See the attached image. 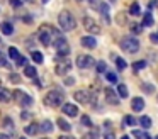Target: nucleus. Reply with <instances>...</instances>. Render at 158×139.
<instances>
[{"label": "nucleus", "instance_id": "16", "mask_svg": "<svg viewBox=\"0 0 158 139\" xmlns=\"http://www.w3.org/2000/svg\"><path fill=\"white\" fill-rule=\"evenodd\" d=\"M24 131H26V134H29V136H34V134H38V131H41V125H38V124H29L27 127H24Z\"/></svg>", "mask_w": 158, "mask_h": 139}, {"label": "nucleus", "instance_id": "35", "mask_svg": "<svg viewBox=\"0 0 158 139\" xmlns=\"http://www.w3.org/2000/svg\"><path fill=\"white\" fill-rule=\"evenodd\" d=\"M141 88H143V92H146V93H153V92H155V87H153V85H150V83H143V85H141Z\"/></svg>", "mask_w": 158, "mask_h": 139}, {"label": "nucleus", "instance_id": "20", "mask_svg": "<svg viewBox=\"0 0 158 139\" xmlns=\"http://www.w3.org/2000/svg\"><path fill=\"white\" fill-rule=\"evenodd\" d=\"M153 26V15H151V12H146L143 17V27H150Z\"/></svg>", "mask_w": 158, "mask_h": 139}, {"label": "nucleus", "instance_id": "51", "mask_svg": "<svg viewBox=\"0 0 158 139\" xmlns=\"http://www.w3.org/2000/svg\"><path fill=\"white\" fill-rule=\"evenodd\" d=\"M27 2H32V0H27Z\"/></svg>", "mask_w": 158, "mask_h": 139}, {"label": "nucleus", "instance_id": "5", "mask_svg": "<svg viewBox=\"0 0 158 139\" xmlns=\"http://www.w3.org/2000/svg\"><path fill=\"white\" fill-rule=\"evenodd\" d=\"M53 46L56 47V53H58V58H63L70 53V46H68V41L65 39L63 36H56Z\"/></svg>", "mask_w": 158, "mask_h": 139}, {"label": "nucleus", "instance_id": "43", "mask_svg": "<svg viewBox=\"0 0 158 139\" xmlns=\"http://www.w3.org/2000/svg\"><path fill=\"white\" fill-rule=\"evenodd\" d=\"M26 63H27L26 56H21V58H19V61H17V64H19V66H26Z\"/></svg>", "mask_w": 158, "mask_h": 139}, {"label": "nucleus", "instance_id": "31", "mask_svg": "<svg viewBox=\"0 0 158 139\" xmlns=\"http://www.w3.org/2000/svg\"><path fill=\"white\" fill-rule=\"evenodd\" d=\"M116 66H117V70H126V66H127L126 59H123V58H116Z\"/></svg>", "mask_w": 158, "mask_h": 139}, {"label": "nucleus", "instance_id": "29", "mask_svg": "<svg viewBox=\"0 0 158 139\" xmlns=\"http://www.w3.org/2000/svg\"><path fill=\"white\" fill-rule=\"evenodd\" d=\"M9 56H10L12 59H15V63H17L19 58H21V54H19V51L15 49V47H9Z\"/></svg>", "mask_w": 158, "mask_h": 139}, {"label": "nucleus", "instance_id": "32", "mask_svg": "<svg viewBox=\"0 0 158 139\" xmlns=\"http://www.w3.org/2000/svg\"><path fill=\"white\" fill-rule=\"evenodd\" d=\"M144 66H146V61H136V63L133 64V71H134V73H138V71L143 70Z\"/></svg>", "mask_w": 158, "mask_h": 139}, {"label": "nucleus", "instance_id": "19", "mask_svg": "<svg viewBox=\"0 0 158 139\" xmlns=\"http://www.w3.org/2000/svg\"><path fill=\"white\" fill-rule=\"evenodd\" d=\"M56 124H58V125H60V129H61V131H65V132H68L70 129H72V125H70V124H68V122H66L63 117H60L58 121H56Z\"/></svg>", "mask_w": 158, "mask_h": 139}, {"label": "nucleus", "instance_id": "33", "mask_svg": "<svg viewBox=\"0 0 158 139\" xmlns=\"http://www.w3.org/2000/svg\"><path fill=\"white\" fill-rule=\"evenodd\" d=\"M97 73H107V64L104 63V61H99V63H97Z\"/></svg>", "mask_w": 158, "mask_h": 139}, {"label": "nucleus", "instance_id": "11", "mask_svg": "<svg viewBox=\"0 0 158 139\" xmlns=\"http://www.w3.org/2000/svg\"><path fill=\"white\" fill-rule=\"evenodd\" d=\"M106 100H107V104H112V105L119 104V97H117V93L112 90V87L106 88Z\"/></svg>", "mask_w": 158, "mask_h": 139}, {"label": "nucleus", "instance_id": "14", "mask_svg": "<svg viewBox=\"0 0 158 139\" xmlns=\"http://www.w3.org/2000/svg\"><path fill=\"white\" fill-rule=\"evenodd\" d=\"M131 108H133L134 112H141L144 108V100L139 97H134L133 100H131Z\"/></svg>", "mask_w": 158, "mask_h": 139}, {"label": "nucleus", "instance_id": "13", "mask_svg": "<svg viewBox=\"0 0 158 139\" xmlns=\"http://www.w3.org/2000/svg\"><path fill=\"white\" fill-rule=\"evenodd\" d=\"M99 12L102 14L104 22H106V24H110V17H109V5H107V3L100 2V5H99Z\"/></svg>", "mask_w": 158, "mask_h": 139}, {"label": "nucleus", "instance_id": "49", "mask_svg": "<svg viewBox=\"0 0 158 139\" xmlns=\"http://www.w3.org/2000/svg\"><path fill=\"white\" fill-rule=\"evenodd\" d=\"M41 139H48V137H41Z\"/></svg>", "mask_w": 158, "mask_h": 139}, {"label": "nucleus", "instance_id": "40", "mask_svg": "<svg viewBox=\"0 0 158 139\" xmlns=\"http://www.w3.org/2000/svg\"><path fill=\"white\" fill-rule=\"evenodd\" d=\"M0 66H7V59H5V54L0 51Z\"/></svg>", "mask_w": 158, "mask_h": 139}, {"label": "nucleus", "instance_id": "53", "mask_svg": "<svg viewBox=\"0 0 158 139\" xmlns=\"http://www.w3.org/2000/svg\"><path fill=\"white\" fill-rule=\"evenodd\" d=\"M155 139H158V136H156V137H155Z\"/></svg>", "mask_w": 158, "mask_h": 139}, {"label": "nucleus", "instance_id": "45", "mask_svg": "<svg viewBox=\"0 0 158 139\" xmlns=\"http://www.w3.org/2000/svg\"><path fill=\"white\" fill-rule=\"evenodd\" d=\"M155 5H158V2H156V0H151V2H150V9H153Z\"/></svg>", "mask_w": 158, "mask_h": 139}, {"label": "nucleus", "instance_id": "50", "mask_svg": "<svg viewBox=\"0 0 158 139\" xmlns=\"http://www.w3.org/2000/svg\"><path fill=\"white\" fill-rule=\"evenodd\" d=\"M43 2H48V0H43Z\"/></svg>", "mask_w": 158, "mask_h": 139}, {"label": "nucleus", "instance_id": "1", "mask_svg": "<svg viewBox=\"0 0 158 139\" xmlns=\"http://www.w3.org/2000/svg\"><path fill=\"white\" fill-rule=\"evenodd\" d=\"M58 24H60V27H61L63 31H73L77 27L75 17H73V14L68 12V10H61V12H60Z\"/></svg>", "mask_w": 158, "mask_h": 139}, {"label": "nucleus", "instance_id": "28", "mask_svg": "<svg viewBox=\"0 0 158 139\" xmlns=\"http://www.w3.org/2000/svg\"><path fill=\"white\" fill-rule=\"evenodd\" d=\"M19 104H21L22 107H29V105H32V98L29 97V95L24 93V97L21 98V102H19Z\"/></svg>", "mask_w": 158, "mask_h": 139}, {"label": "nucleus", "instance_id": "27", "mask_svg": "<svg viewBox=\"0 0 158 139\" xmlns=\"http://www.w3.org/2000/svg\"><path fill=\"white\" fill-rule=\"evenodd\" d=\"M31 56H32V61H34V63H38V64H41L43 61H44V59H43V53H39V51H32Z\"/></svg>", "mask_w": 158, "mask_h": 139}, {"label": "nucleus", "instance_id": "12", "mask_svg": "<svg viewBox=\"0 0 158 139\" xmlns=\"http://www.w3.org/2000/svg\"><path fill=\"white\" fill-rule=\"evenodd\" d=\"M80 43H82V46L87 47V49H94V47L97 46V41H95V37H94V36H83Z\"/></svg>", "mask_w": 158, "mask_h": 139}, {"label": "nucleus", "instance_id": "9", "mask_svg": "<svg viewBox=\"0 0 158 139\" xmlns=\"http://www.w3.org/2000/svg\"><path fill=\"white\" fill-rule=\"evenodd\" d=\"M73 98H75L78 104H83V105L90 104V100H92L90 92H87V90H77L75 93H73Z\"/></svg>", "mask_w": 158, "mask_h": 139}, {"label": "nucleus", "instance_id": "44", "mask_svg": "<svg viewBox=\"0 0 158 139\" xmlns=\"http://www.w3.org/2000/svg\"><path fill=\"white\" fill-rule=\"evenodd\" d=\"M21 117H22V121H27V119L31 117V114H29V112H26V110H24V112H22V114H21Z\"/></svg>", "mask_w": 158, "mask_h": 139}, {"label": "nucleus", "instance_id": "6", "mask_svg": "<svg viewBox=\"0 0 158 139\" xmlns=\"http://www.w3.org/2000/svg\"><path fill=\"white\" fill-rule=\"evenodd\" d=\"M83 27H85L87 32H92V34H100V27L99 24L95 22V19H92L90 15L83 17Z\"/></svg>", "mask_w": 158, "mask_h": 139}, {"label": "nucleus", "instance_id": "2", "mask_svg": "<svg viewBox=\"0 0 158 139\" xmlns=\"http://www.w3.org/2000/svg\"><path fill=\"white\" fill-rule=\"evenodd\" d=\"M53 36H60V34H58V31H56L53 26H48V24H43V26L39 27L38 37H39V41H41V43L44 44V46H49V44H51Z\"/></svg>", "mask_w": 158, "mask_h": 139}, {"label": "nucleus", "instance_id": "48", "mask_svg": "<svg viewBox=\"0 0 158 139\" xmlns=\"http://www.w3.org/2000/svg\"><path fill=\"white\" fill-rule=\"evenodd\" d=\"M121 139H129V136H127V134H124V136H123V137H121Z\"/></svg>", "mask_w": 158, "mask_h": 139}, {"label": "nucleus", "instance_id": "8", "mask_svg": "<svg viewBox=\"0 0 158 139\" xmlns=\"http://www.w3.org/2000/svg\"><path fill=\"white\" fill-rule=\"evenodd\" d=\"M94 63H95V61H94V58L90 56V54H80V56L77 58V66L82 68V70L94 66Z\"/></svg>", "mask_w": 158, "mask_h": 139}, {"label": "nucleus", "instance_id": "22", "mask_svg": "<svg viewBox=\"0 0 158 139\" xmlns=\"http://www.w3.org/2000/svg\"><path fill=\"white\" fill-rule=\"evenodd\" d=\"M139 12H141L139 3H138V2H133V3H131V7H129V14H131V15H139Z\"/></svg>", "mask_w": 158, "mask_h": 139}, {"label": "nucleus", "instance_id": "4", "mask_svg": "<svg viewBox=\"0 0 158 139\" xmlns=\"http://www.w3.org/2000/svg\"><path fill=\"white\" fill-rule=\"evenodd\" d=\"M63 100H65V95L60 90H51V92H48L46 97H44V104L49 105V107H60V105L63 104Z\"/></svg>", "mask_w": 158, "mask_h": 139}, {"label": "nucleus", "instance_id": "25", "mask_svg": "<svg viewBox=\"0 0 158 139\" xmlns=\"http://www.w3.org/2000/svg\"><path fill=\"white\" fill-rule=\"evenodd\" d=\"M41 131H43V132H51V131H53V122H51V121H43Z\"/></svg>", "mask_w": 158, "mask_h": 139}, {"label": "nucleus", "instance_id": "36", "mask_svg": "<svg viewBox=\"0 0 158 139\" xmlns=\"http://www.w3.org/2000/svg\"><path fill=\"white\" fill-rule=\"evenodd\" d=\"M4 127L5 129H10V131H12V129H14V122H12V119H5V121H4Z\"/></svg>", "mask_w": 158, "mask_h": 139}, {"label": "nucleus", "instance_id": "18", "mask_svg": "<svg viewBox=\"0 0 158 139\" xmlns=\"http://www.w3.org/2000/svg\"><path fill=\"white\" fill-rule=\"evenodd\" d=\"M133 136H134L136 139H151V136L148 134V132L139 131V129H134V131H133Z\"/></svg>", "mask_w": 158, "mask_h": 139}, {"label": "nucleus", "instance_id": "7", "mask_svg": "<svg viewBox=\"0 0 158 139\" xmlns=\"http://www.w3.org/2000/svg\"><path fill=\"white\" fill-rule=\"evenodd\" d=\"M70 68H72V61L70 59H66V58H60L58 59V63H56V68H55V71H56V75H66L70 71Z\"/></svg>", "mask_w": 158, "mask_h": 139}, {"label": "nucleus", "instance_id": "54", "mask_svg": "<svg viewBox=\"0 0 158 139\" xmlns=\"http://www.w3.org/2000/svg\"><path fill=\"white\" fill-rule=\"evenodd\" d=\"M21 139H26V137H21Z\"/></svg>", "mask_w": 158, "mask_h": 139}, {"label": "nucleus", "instance_id": "26", "mask_svg": "<svg viewBox=\"0 0 158 139\" xmlns=\"http://www.w3.org/2000/svg\"><path fill=\"white\" fill-rule=\"evenodd\" d=\"M24 75L27 78H36V68L34 66H26L24 68Z\"/></svg>", "mask_w": 158, "mask_h": 139}, {"label": "nucleus", "instance_id": "37", "mask_svg": "<svg viewBox=\"0 0 158 139\" xmlns=\"http://www.w3.org/2000/svg\"><path fill=\"white\" fill-rule=\"evenodd\" d=\"M82 124L87 125V127H92V121H90L89 115H83V117H82Z\"/></svg>", "mask_w": 158, "mask_h": 139}, {"label": "nucleus", "instance_id": "24", "mask_svg": "<svg viewBox=\"0 0 158 139\" xmlns=\"http://www.w3.org/2000/svg\"><path fill=\"white\" fill-rule=\"evenodd\" d=\"M82 139H99V131H97V129H92V131L85 132Z\"/></svg>", "mask_w": 158, "mask_h": 139}, {"label": "nucleus", "instance_id": "55", "mask_svg": "<svg viewBox=\"0 0 158 139\" xmlns=\"http://www.w3.org/2000/svg\"><path fill=\"white\" fill-rule=\"evenodd\" d=\"M90 2H92V0H90Z\"/></svg>", "mask_w": 158, "mask_h": 139}, {"label": "nucleus", "instance_id": "39", "mask_svg": "<svg viewBox=\"0 0 158 139\" xmlns=\"http://www.w3.org/2000/svg\"><path fill=\"white\" fill-rule=\"evenodd\" d=\"M10 2V5L14 7V9H19V7L22 5V0H9Z\"/></svg>", "mask_w": 158, "mask_h": 139}, {"label": "nucleus", "instance_id": "30", "mask_svg": "<svg viewBox=\"0 0 158 139\" xmlns=\"http://www.w3.org/2000/svg\"><path fill=\"white\" fill-rule=\"evenodd\" d=\"M123 124H124V125H136V124H138V121L133 117V115H127V117H124Z\"/></svg>", "mask_w": 158, "mask_h": 139}, {"label": "nucleus", "instance_id": "41", "mask_svg": "<svg viewBox=\"0 0 158 139\" xmlns=\"http://www.w3.org/2000/svg\"><path fill=\"white\" fill-rule=\"evenodd\" d=\"M104 139H116V136H114L112 131H106V134H104Z\"/></svg>", "mask_w": 158, "mask_h": 139}, {"label": "nucleus", "instance_id": "15", "mask_svg": "<svg viewBox=\"0 0 158 139\" xmlns=\"http://www.w3.org/2000/svg\"><path fill=\"white\" fill-rule=\"evenodd\" d=\"M12 97H14V95H12L10 92L7 90V88L0 87V102H10Z\"/></svg>", "mask_w": 158, "mask_h": 139}, {"label": "nucleus", "instance_id": "23", "mask_svg": "<svg viewBox=\"0 0 158 139\" xmlns=\"http://www.w3.org/2000/svg\"><path fill=\"white\" fill-rule=\"evenodd\" d=\"M2 32L7 34V36H10V34L14 32V26H12L10 22H4L2 24Z\"/></svg>", "mask_w": 158, "mask_h": 139}, {"label": "nucleus", "instance_id": "17", "mask_svg": "<svg viewBox=\"0 0 158 139\" xmlns=\"http://www.w3.org/2000/svg\"><path fill=\"white\" fill-rule=\"evenodd\" d=\"M139 125L143 129H150L151 127V119L148 117V115H141L139 117Z\"/></svg>", "mask_w": 158, "mask_h": 139}, {"label": "nucleus", "instance_id": "52", "mask_svg": "<svg viewBox=\"0 0 158 139\" xmlns=\"http://www.w3.org/2000/svg\"><path fill=\"white\" fill-rule=\"evenodd\" d=\"M156 100H158V95H156Z\"/></svg>", "mask_w": 158, "mask_h": 139}, {"label": "nucleus", "instance_id": "47", "mask_svg": "<svg viewBox=\"0 0 158 139\" xmlns=\"http://www.w3.org/2000/svg\"><path fill=\"white\" fill-rule=\"evenodd\" d=\"M0 139H10V136H7V134H0Z\"/></svg>", "mask_w": 158, "mask_h": 139}, {"label": "nucleus", "instance_id": "21", "mask_svg": "<svg viewBox=\"0 0 158 139\" xmlns=\"http://www.w3.org/2000/svg\"><path fill=\"white\" fill-rule=\"evenodd\" d=\"M117 92H119V97H123V98H126L127 95H129V90H127V87L124 83L117 85Z\"/></svg>", "mask_w": 158, "mask_h": 139}, {"label": "nucleus", "instance_id": "34", "mask_svg": "<svg viewBox=\"0 0 158 139\" xmlns=\"http://www.w3.org/2000/svg\"><path fill=\"white\" fill-rule=\"evenodd\" d=\"M106 78H107V81H110V83H117V75L112 73V71H107Z\"/></svg>", "mask_w": 158, "mask_h": 139}, {"label": "nucleus", "instance_id": "3", "mask_svg": "<svg viewBox=\"0 0 158 139\" xmlns=\"http://www.w3.org/2000/svg\"><path fill=\"white\" fill-rule=\"evenodd\" d=\"M121 49L126 51V53H131V54L138 53V51H139V41L133 36L123 37V39H121Z\"/></svg>", "mask_w": 158, "mask_h": 139}, {"label": "nucleus", "instance_id": "46", "mask_svg": "<svg viewBox=\"0 0 158 139\" xmlns=\"http://www.w3.org/2000/svg\"><path fill=\"white\" fill-rule=\"evenodd\" d=\"M58 139H75L73 136H61V137H58Z\"/></svg>", "mask_w": 158, "mask_h": 139}, {"label": "nucleus", "instance_id": "10", "mask_svg": "<svg viewBox=\"0 0 158 139\" xmlns=\"http://www.w3.org/2000/svg\"><path fill=\"white\" fill-rule=\"evenodd\" d=\"M61 110H63V114L68 115V117H77V115H78V107L73 105V104H63Z\"/></svg>", "mask_w": 158, "mask_h": 139}, {"label": "nucleus", "instance_id": "38", "mask_svg": "<svg viewBox=\"0 0 158 139\" xmlns=\"http://www.w3.org/2000/svg\"><path fill=\"white\" fill-rule=\"evenodd\" d=\"M131 31H133V34H141L143 26H138V24H134V26H131Z\"/></svg>", "mask_w": 158, "mask_h": 139}, {"label": "nucleus", "instance_id": "42", "mask_svg": "<svg viewBox=\"0 0 158 139\" xmlns=\"http://www.w3.org/2000/svg\"><path fill=\"white\" fill-rule=\"evenodd\" d=\"M150 41H151V43H155V44H158V32H151Z\"/></svg>", "mask_w": 158, "mask_h": 139}]
</instances>
